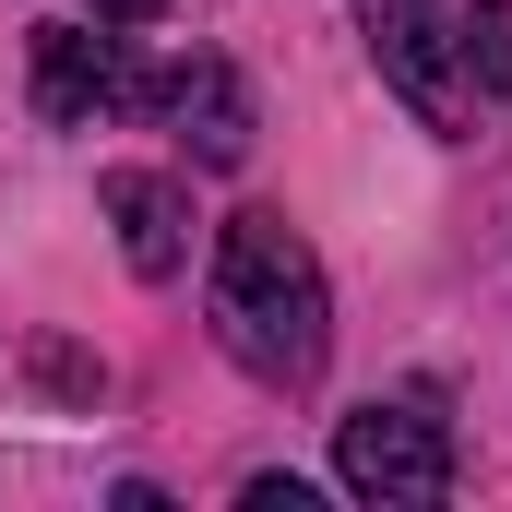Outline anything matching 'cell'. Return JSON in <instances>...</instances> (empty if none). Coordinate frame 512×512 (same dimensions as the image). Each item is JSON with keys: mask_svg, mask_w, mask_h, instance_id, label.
<instances>
[{"mask_svg": "<svg viewBox=\"0 0 512 512\" xmlns=\"http://www.w3.org/2000/svg\"><path fill=\"white\" fill-rule=\"evenodd\" d=\"M215 346L274 393H310L322 382V358H334V286H322V251L251 203V215H227L215 227Z\"/></svg>", "mask_w": 512, "mask_h": 512, "instance_id": "6da1fadb", "label": "cell"}, {"mask_svg": "<svg viewBox=\"0 0 512 512\" xmlns=\"http://www.w3.org/2000/svg\"><path fill=\"white\" fill-rule=\"evenodd\" d=\"M358 24H370L382 84L429 131H477V96H489V72H501L489 0H358Z\"/></svg>", "mask_w": 512, "mask_h": 512, "instance_id": "7a4b0ae2", "label": "cell"}, {"mask_svg": "<svg viewBox=\"0 0 512 512\" xmlns=\"http://www.w3.org/2000/svg\"><path fill=\"white\" fill-rule=\"evenodd\" d=\"M334 477H346V501H370V512L453 501V429H441V405H429V393H370V405H346V417H334Z\"/></svg>", "mask_w": 512, "mask_h": 512, "instance_id": "3957f363", "label": "cell"}, {"mask_svg": "<svg viewBox=\"0 0 512 512\" xmlns=\"http://www.w3.org/2000/svg\"><path fill=\"white\" fill-rule=\"evenodd\" d=\"M155 84L120 60V36H96V24H48L36 36V120L48 131H96L120 120V108H143Z\"/></svg>", "mask_w": 512, "mask_h": 512, "instance_id": "277c9868", "label": "cell"}, {"mask_svg": "<svg viewBox=\"0 0 512 512\" xmlns=\"http://www.w3.org/2000/svg\"><path fill=\"white\" fill-rule=\"evenodd\" d=\"M96 203H108L120 262L143 274V286H167V274L191 262V191H179L167 167H108V179H96Z\"/></svg>", "mask_w": 512, "mask_h": 512, "instance_id": "5b68a950", "label": "cell"}, {"mask_svg": "<svg viewBox=\"0 0 512 512\" xmlns=\"http://www.w3.org/2000/svg\"><path fill=\"white\" fill-rule=\"evenodd\" d=\"M155 108L179 120L191 167H239V155H251V84H239L227 60H191V72H167V84H155Z\"/></svg>", "mask_w": 512, "mask_h": 512, "instance_id": "8992f818", "label": "cell"}, {"mask_svg": "<svg viewBox=\"0 0 512 512\" xmlns=\"http://www.w3.org/2000/svg\"><path fill=\"white\" fill-rule=\"evenodd\" d=\"M36 382L60 393V405H96V393H108V370H96L84 346H60V334H48V346H36Z\"/></svg>", "mask_w": 512, "mask_h": 512, "instance_id": "52a82bcc", "label": "cell"}, {"mask_svg": "<svg viewBox=\"0 0 512 512\" xmlns=\"http://www.w3.org/2000/svg\"><path fill=\"white\" fill-rule=\"evenodd\" d=\"M239 501H251V512H310V489H298V477H251Z\"/></svg>", "mask_w": 512, "mask_h": 512, "instance_id": "ba28073f", "label": "cell"}, {"mask_svg": "<svg viewBox=\"0 0 512 512\" xmlns=\"http://www.w3.org/2000/svg\"><path fill=\"white\" fill-rule=\"evenodd\" d=\"M96 24H143V12H167V0H84Z\"/></svg>", "mask_w": 512, "mask_h": 512, "instance_id": "9c48e42d", "label": "cell"}]
</instances>
